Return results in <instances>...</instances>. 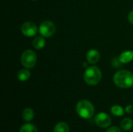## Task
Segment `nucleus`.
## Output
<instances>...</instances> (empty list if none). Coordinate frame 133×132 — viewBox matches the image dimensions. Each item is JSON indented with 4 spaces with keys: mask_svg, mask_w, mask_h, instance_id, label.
Here are the masks:
<instances>
[{
    "mask_svg": "<svg viewBox=\"0 0 133 132\" xmlns=\"http://www.w3.org/2000/svg\"><path fill=\"white\" fill-rule=\"evenodd\" d=\"M19 132H38V131L34 124L28 123V124H23L21 127Z\"/></svg>",
    "mask_w": 133,
    "mask_h": 132,
    "instance_id": "16",
    "label": "nucleus"
},
{
    "mask_svg": "<svg viewBox=\"0 0 133 132\" xmlns=\"http://www.w3.org/2000/svg\"><path fill=\"white\" fill-rule=\"evenodd\" d=\"M33 1H36V0H33Z\"/></svg>",
    "mask_w": 133,
    "mask_h": 132,
    "instance_id": "20",
    "label": "nucleus"
},
{
    "mask_svg": "<svg viewBox=\"0 0 133 132\" xmlns=\"http://www.w3.org/2000/svg\"><path fill=\"white\" fill-rule=\"evenodd\" d=\"M94 121L97 126H99L100 128H103L109 127L111 124V117L108 114L103 113V112L97 114L95 116Z\"/></svg>",
    "mask_w": 133,
    "mask_h": 132,
    "instance_id": "6",
    "label": "nucleus"
},
{
    "mask_svg": "<svg viewBox=\"0 0 133 132\" xmlns=\"http://www.w3.org/2000/svg\"><path fill=\"white\" fill-rule=\"evenodd\" d=\"M33 46L35 49L40 50L45 46V40L44 37H37L33 40Z\"/></svg>",
    "mask_w": 133,
    "mask_h": 132,
    "instance_id": "10",
    "label": "nucleus"
},
{
    "mask_svg": "<svg viewBox=\"0 0 133 132\" xmlns=\"http://www.w3.org/2000/svg\"><path fill=\"white\" fill-rule=\"evenodd\" d=\"M54 132H69V127L65 122H59L55 125Z\"/></svg>",
    "mask_w": 133,
    "mask_h": 132,
    "instance_id": "14",
    "label": "nucleus"
},
{
    "mask_svg": "<svg viewBox=\"0 0 133 132\" xmlns=\"http://www.w3.org/2000/svg\"><path fill=\"white\" fill-rule=\"evenodd\" d=\"M37 54L31 50H26L21 55V63L26 68H32L37 63Z\"/></svg>",
    "mask_w": 133,
    "mask_h": 132,
    "instance_id": "4",
    "label": "nucleus"
},
{
    "mask_svg": "<svg viewBox=\"0 0 133 132\" xmlns=\"http://www.w3.org/2000/svg\"><path fill=\"white\" fill-rule=\"evenodd\" d=\"M30 77V72L27 69H21L17 73V79L21 82H25Z\"/></svg>",
    "mask_w": 133,
    "mask_h": 132,
    "instance_id": "11",
    "label": "nucleus"
},
{
    "mask_svg": "<svg viewBox=\"0 0 133 132\" xmlns=\"http://www.w3.org/2000/svg\"><path fill=\"white\" fill-rule=\"evenodd\" d=\"M111 112L116 117H121L124 114V109L118 105H115L111 108Z\"/></svg>",
    "mask_w": 133,
    "mask_h": 132,
    "instance_id": "15",
    "label": "nucleus"
},
{
    "mask_svg": "<svg viewBox=\"0 0 133 132\" xmlns=\"http://www.w3.org/2000/svg\"><path fill=\"white\" fill-rule=\"evenodd\" d=\"M125 112L128 114H132L133 113V106L132 105H129L125 107Z\"/></svg>",
    "mask_w": 133,
    "mask_h": 132,
    "instance_id": "18",
    "label": "nucleus"
},
{
    "mask_svg": "<svg viewBox=\"0 0 133 132\" xmlns=\"http://www.w3.org/2000/svg\"><path fill=\"white\" fill-rule=\"evenodd\" d=\"M106 132H122V131H121L120 128H118V127L114 126V127H111V128H108Z\"/></svg>",
    "mask_w": 133,
    "mask_h": 132,
    "instance_id": "17",
    "label": "nucleus"
},
{
    "mask_svg": "<svg viewBox=\"0 0 133 132\" xmlns=\"http://www.w3.org/2000/svg\"><path fill=\"white\" fill-rule=\"evenodd\" d=\"M56 31V26L51 21L45 20L40 25L39 32L44 37H49L55 34Z\"/></svg>",
    "mask_w": 133,
    "mask_h": 132,
    "instance_id": "5",
    "label": "nucleus"
},
{
    "mask_svg": "<svg viewBox=\"0 0 133 132\" xmlns=\"http://www.w3.org/2000/svg\"><path fill=\"white\" fill-rule=\"evenodd\" d=\"M128 19H129V22L132 24L133 25V10L131 11L129 13V16H128Z\"/></svg>",
    "mask_w": 133,
    "mask_h": 132,
    "instance_id": "19",
    "label": "nucleus"
},
{
    "mask_svg": "<svg viewBox=\"0 0 133 132\" xmlns=\"http://www.w3.org/2000/svg\"><path fill=\"white\" fill-rule=\"evenodd\" d=\"M101 58V54L97 49H91L87 53V60L90 64H96Z\"/></svg>",
    "mask_w": 133,
    "mask_h": 132,
    "instance_id": "8",
    "label": "nucleus"
},
{
    "mask_svg": "<svg viewBox=\"0 0 133 132\" xmlns=\"http://www.w3.org/2000/svg\"><path fill=\"white\" fill-rule=\"evenodd\" d=\"M22 117L23 119L26 121H30L34 119V113L32 109L30 108H26L23 110L22 113Z\"/></svg>",
    "mask_w": 133,
    "mask_h": 132,
    "instance_id": "12",
    "label": "nucleus"
},
{
    "mask_svg": "<svg viewBox=\"0 0 133 132\" xmlns=\"http://www.w3.org/2000/svg\"><path fill=\"white\" fill-rule=\"evenodd\" d=\"M113 80L117 86L128 89L133 86V74L127 70H120L115 74Z\"/></svg>",
    "mask_w": 133,
    "mask_h": 132,
    "instance_id": "1",
    "label": "nucleus"
},
{
    "mask_svg": "<svg viewBox=\"0 0 133 132\" xmlns=\"http://www.w3.org/2000/svg\"><path fill=\"white\" fill-rule=\"evenodd\" d=\"M76 112L79 116L84 119H90L94 116V107L91 102L83 100L78 102L76 105Z\"/></svg>",
    "mask_w": 133,
    "mask_h": 132,
    "instance_id": "3",
    "label": "nucleus"
},
{
    "mask_svg": "<svg viewBox=\"0 0 133 132\" xmlns=\"http://www.w3.org/2000/svg\"><path fill=\"white\" fill-rule=\"evenodd\" d=\"M102 77V73L100 68L97 66H90L88 67L84 72V81L87 84L90 86H96L97 85Z\"/></svg>",
    "mask_w": 133,
    "mask_h": 132,
    "instance_id": "2",
    "label": "nucleus"
},
{
    "mask_svg": "<svg viewBox=\"0 0 133 132\" xmlns=\"http://www.w3.org/2000/svg\"><path fill=\"white\" fill-rule=\"evenodd\" d=\"M118 60L122 64H127L133 60V51H126L122 52L118 58Z\"/></svg>",
    "mask_w": 133,
    "mask_h": 132,
    "instance_id": "9",
    "label": "nucleus"
},
{
    "mask_svg": "<svg viewBox=\"0 0 133 132\" xmlns=\"http://www.w3.org/2000/svg\"><path fill=\"white\" fill-rule=\"evenodd\" d=\"M21 32L26 37H34L37 33V26L33 22H26L21 26Z\"/></svg>",
    "mask_w": 133,
    "mask_h": 132,
    "instance_id": "7",
    "label": "nucleus"
},
{
    "mask_svg": "<svg viewBox=\"0 0 133 132\" xmlns=\"http://www.w3.org/2000/svg\"><path fill=\"white\" fill-rule=\"evenodd\" d=\"M133 127V121L131 118L125 117L124 118L121 122V128L124 131H129Z\"/></svg>",
    "mask_w": 133,
    "mask_h": 132,
    "instance_id": "13",
    "label": "nucleus"
}]
</instances>
